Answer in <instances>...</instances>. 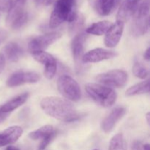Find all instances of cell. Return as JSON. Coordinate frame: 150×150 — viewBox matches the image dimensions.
<instances>
[{
	"label": "cell",
	"instance_id": "cell-30",
	"mask_svg": "<svg viewBox=\"0 0 150 150\" xmlns=\"http://www.w3.org/2000/svg\"><path fill=\"white\" fill-rule=\"evenodd\" d=\"M7 32L4 29H0V45L7 39Z\"/></svg>",
	"mask_w": 150,
	"mask_h": 150
},
{
	"label": "cell",
	"instance_id": "cell-37",
	"mask_svg": "<svg viewBox=\"0 0 150 150\" xmlns=\"http://www.w3.org/2000/svg\"><path fill=\"white\" fill-rule=\"evenodd\" d=\"M93 150H99V149H93Z\"/></svg>",
	"mask_w": 150,
	"mask_h": 150
},
{
	"label": "cell",
	"instance_id": "cell-12",
	"mask_svg": "<svg viewBox=\"0 0 150 150\" xmlns=\"http://www.w3.org/2000/svg\"><path fill=\"white\" fill-rule=\"evenodd\" d=\"M117 56L115 51H110L105 48H95L83 54L82 57V62L83 64L88 63H97L105 60L111 59Z\"/></svg>",
	"mask_w": 150,
	"mask_h": 150
},
{
	"label": "cell",
	"instance_id": "cell-9",
	"mask_svg": "<svg viewBox=\"0 0 150 150\" xmlns=\"http://www.w3.org/2000/svg\"><path fill=\"white\" fill-rule=\"evenodd\" d=\"M88 34L86 32H80L73 36L71 42V51L73 59L76 62V67L77 71L80 72L83 63L82 62V57L84 54V48Z\"/></svg>",
	"mask_w": 150,
	"mask_h": 150
},
{
	"label": "cell",
	"instance_id": "cell-22",
	"mask_svg": "<svg viewBox=\"0 0 150 150\" xmlns=\"http://www.w3.org/2000/svg\"><path fill=\"white\" fill-rule=\"evenodd\" d=\"M149 79L145 80L144 81L138 83L133 86H130L128 89L126 91L125 95L127 97L135 96V95H143V94L149 93Z\"/></svg>",
	"mask_w": 150,
	"mask_h": 150
},
{
	"label": "cell",
	"instance_id": "cell-3",
	"mask_svg": "<svg viewBox=\"0 0 150 150\" xmlns=\"http://www.w3.org/2000/svg\"><path fill=\"white\" fill-rule=\"evenodd\" d=\"M85 90L97 104L104 108L112 106L117 100L115 91L100 83H88L85 86Z\"/></svg>",
	"mask_w": 150,
	"mask_h": 150
},
{
	"label": "cell",
	"instance_id": "cell-13",
	"mask_svg": "<svg viewBox=\"0 0 150 150\" xmlns=\"http://www.w3.org/2000/svg\"><path fill=\"white\" fill-rule=\"evenodd\" d=\"M142 0H124L120 4L117 15V21L125 23L133 17Z\"/></svg>",
	"mask_w": 150,
	"mask_h": 150
},
{
	"label": "cell",
	"instance_id": "cell-14",
	"mask_svg": "<svg viewBox=\"0 0 150 150\" xmlns=\"http://www.w3.org/2000/svg\"><path fill=\"white\" fill-rule=\"evenodd\" d=\"M126 114V109L124 107L119 106L114 108L101 122V128L105 133L112 131L113 129L120 120L123 118Z\"/></svg>",
	"mask_w": 150,
	"mask_h": 150
},
{
	"label": "cell",
	"instance_id": "cell-34",
	"mask_svg": "<svg viewBox=\"0 0 150 150\" xmlns=\"http://www.w3.org/2000/svg\"><path fill=\"white\" fill-rule=\"evenodd\" d=\"M4 150H20V149L16 146H7Z\"/></svg>",
	"mask_w": 150,
	"mask_h": 150
},
{
	"label": "cell",
	"instance_id": "cell-20",
	"mask_svg": "<svg viewBox=\"0 0 150 150\" xmlns=\"http://www.w3.org/2000/svg\"><path fill=\"white\" fill-rule=\"evenodd\" d=\"M120 0H98L97 10L101 16H108L117 7Z\"/></svg>",
	"mask_w": 150,
	"mask_h": 150
},
{
	"label": "cell",
	"instance_id": "cell-4",
	"mask_svg": "<svg viewBox=\"0 0 150 150\" xmlns=\"http://www.w3.org/2000/svg\"><path fill=\"white\" fill-rule=\"evenodd\" d=\"M149 27V0H142L136 13L133 16L131 32L133 36L140 37L146 35Z\"/></svg>",
	"mask_w": 150,
	"mask_h": 150
},
{
	"label": "cell",
	"instance_id": "cell-29",
	"mask_svg": "<svg viewBox=\"0 0 150 150\" xmlns=\"http://www.w3.org/2000/svg\"><path fill=\"white\" fill-rule=\"evenodd\" d=\"M131 150H144V144L139 141H134L131 144Z\"/></svg>",
	"mask_w": 150,
	"mask_h": 150
},
{
	"label": "cell",
	"instance_id": "cell-25",
	"mask_svg": "<svg viewBox=\"0 0 150 150\" xmlns=\"http://www.w3.org/2000/svg\"><path fill=\"white\" fill-rule=\"evenodd\" d=\"M133 73L136 77L140 79H145L149 76V71L142 64L139 62H135L133 66Z\"/></svg>",
	"mask_w": 150,
	"mask_h": 150
},
{
	"label": "cell",
	"instance_id": "cell-18",
	"mask_svg": "<svg viewBox=\"0 0 150 150\" xmlns=\"http://www.w3.org/2000/svg\"><path fill=\"white\" fill-rule=\"evenodd\" d=\"M28 98H29V94L27 92L21 94V95L12 98L11 100L5 103L4 105H1L0 107V111L4 114H9V113L17 109L18 107L21 106L23 103H25L26 101L27 100Z\"/></svg>",
	"mask_w": 150,
	"mask_h": 150
},
{
	"label": "cell",
	"instance_id": "cell-8",
	"mask_svg": "<svg viewBox=\"0 0 150 150\" xmlns=\"http://www.w3.org/2000/svg\"><path fill=\"white\" fill-rule=\"evenodd\" d=\"M62 37V34L59 32L46 33L45 35L35 37L29 41L28 49L31 54L39 51H45L50 45L57 42Z\"/></svg>",
	"mask_w": 150,
	"mask_h": 150
},
{
	"label": "cell",
	"instance_id": "cell-7",
	"mask_svg": "<svg viewBox=\"0 0 150 150\" xmlns=\"http://www.w3.org/2000/svg\"><path fill=\"white\" fill-rule=\"evenodd\" d=\"M128 79L127 73L122 70H112L97 75L95 80L101 85L112 88H122Z\"/></svg>",
	"mask_w": 150,
	"mask_h": 150
},
{
	"label": "cell",
	"instance_id": "cell-15",
	"mask_svg": "<svg viewBox=\"0 0 150 150\" xmlns=\"http://www.w3.org/2000/svg\"><path fill=\"white\" fill-rule=\"evenodd\" d=\"M125 23L117 21L115 23H113L108 32L105 33L104 38V43L108 48H114L118 45L122 36L124 31Z\"/></svg>",
	"mask_w": 150,
	"mask_h": 150
},
{
	"label": "cell",
	"instance_id": "cell-24",
	"mask_svg": "<svg viewBox=\"0 0 150 150\" xmlns=\"http://www.w3.org/2000/svg\"><path fill=\"white\" fill-rule=\"evenodd\" d=\"M85 21V18L81 13H79L77 17L73 20V21L69 23L68 29H69V33L72 35H76V34L79 32H81V29L83 26Z\"/></svg>",
	"mask_w": 150,
	"mask_h": 150
},
{
	"label": "cell",
	"instance_id": "cell-32",
	"mask_svg": "<svg viewBox=\"0 0 150 150\" xmlns=\"http://www.w3.org/2000/svg\"><path fill=\"white\" fill-rule=\"evenodd\" d=\"M144 58L145 60L149 62L150 60V49L149 48H148L146 50V51L144 54Z\"/></svg>",
	"mask_w": 150,
	"mask_h": 150
},
{
	"label": "cell",
	"instance_id": "cell-2",
	"mask_svg": "<svg viewBox=\"0 0 150 150\" xmlns=\"http://www.w3.org/2000/svg\"><path fill=\"white\" fill-rule=\"evenodd\" d=\"M79 13L76 9V0H57L50 16L48 27L56 29L64 21H73Z\"/></svg>",
	"mask_w": 150,
	"mask_h": 150
},
{
	"label": "cell",
	"instance_id": "cell-35",
	"mask_svg": "<svg viewBox=\"0 0 150 150\" xmlns=\"http://www.w3.org/2000/svg\"><path fill=\"white\" fill-rule=\"evenodd\" d=\"M149 118H150V114L149 113H147L146 115V122H147V124L149 125V122H150Z\"/></svg>",
	"mask_w": 150,
	"mask_h": 150
},
{
	"label": "cell",
	"instance_id": "cell-19",
	"mask_svg": "<svg viewBox=\"0 0 150 150\" xmlns=\"http://www.w3.org/2000/svg\"><path fill=\"white\" fill-rule=\"evenodd\" d=\"M113 23L108 21H102L96 22L91 25L90 26L86 29V34L96 35V36H101L105 35L108 29H110Z\"/></svg>",
	"mask_w": 150,
	"mask_h": 150
},
{
	"label": "cell",
	"instance_id": "cell-27",
	"mask_svg": "<svg viewBox=\"0 0 150 150\" xmlns=\"http://www.w3.org/2000/svg\"><path fill=\"white\" fill-rule=\"evenodd\" d=\"M14 0H0V10L2 12H8Z\"/></svg>",
	"mask_w": 150,
	"mask_h": 150
},
{
	"label": "cell",
	"instance_id": "cell-1",
	"mask_svg": "<svg viewBox=\"0 0 150 150\" xmlns=\"http://www.w3.org/2000/svg\"><path fill=\"white\" fill-rule=\"evenodd\" d=\"M40 107L47 115L65 122L76 121L81 117L70 103L58 97H45L41 100Z\"/></svg>",
	"mask_w": 150,
	"mask_h": 150
},
{
	"label": "cell",
	"instance_id": "cell-28",
	"mask_svg": "<svg viewBox=\"0 0 150 150\" xmlns=\"http://www.w3.org/2000/svg\"><path fill=\"white\" fill-rule=\"evenodd\" d=\"M57 0H35V4L38 8L48 7L54 4Z\"/></svg>",
	"mask_w": 150,
	"mask_h": 150
},
{
	"label": "cell",
	"instance_id": "cell-23",
	"mask_svg": "<svg viewBox=\"0 0 150 150\" xmlns=\"http://www.w3.org/2000/svg\"><path fill=\"white\" fill-rule=\"evenodd\" d=\"M108 150H127V142L122 133L113 136L110 142Z\"/></svg>",
	"mask_w": 150,
	"mask_h": 150
},
{
	"label": "cell",
	"instance_id": "cell-33",
	"mask_svg": "<svg viewBox=\"0 0 150 150\" xmlns=\"http://www.w3.org/2000/svg\"><path fill=\"white\" fill-rule=\"evenodd\" d=\"M8 114H4V113H2L1 111H0V122H2L3 120H5L6 117H7Z\"/></svg>",
	"mask_w": 150,
	"mask_h": 150
},
{
	"label": "cell",
	"instance_id": "cell-10",
	"mask_svg": "<svg viewBox=\"0 0 150 150\" xmlns=\"http://www.w3.org/2000/svg\"><path fill=\"white\" fill-rule=\"evenodd\" d=\"M40 79L39 73L34 71L18 70L13 73L7 79V86L8 87H16L25 83H35Z\"/></svg>",
	"mask_w": 150,
	"mask_h": 150
},
{
	"label": "cell",
	"instance_id": "cell-26",
	"mask_svg": "<svg viewBox=\"0 0 150 150\" xmlns=\"http://www.w3.org/2000/svg\"><path fill=\"white\" fill-rule=\"evenodd\" d=\"M57 130H56L55 131L52 133V134H51L50 136H48V137L45 138L44 139L41 140L40 143V144L38 145V150L45 149V148H46L47 146H48V145L51 143V142H52V141L55 139V137L57 136Z\"/></svg>",
	"mask_w": 150,
	"mask_h": 150
},
{
	"label": "cell",
	"instance_id": "cell-36",
	"mask_svg": "<svg viewBox=\"0 0 150 150\" xmlns=\"http://www.w3.org/2000/svg\"><path fill=\"white\" fill-rule=\"evenodd\" d=\"M144 150H149V144H144Z\"/></svg>",
	"mask_w": 150,
	"mask_h": 150
},
{
	"label": "cell",
	"instance_id": "cell-16",
	"mask_svg": "<svg viewBox=\"0 0 150 150\" xmlns=\"http://www.w3.org/2000/svg\"><path fill=\"white\" fill-rule=\"evenodd\" d=\"M23 134V129L18 125L7 127L0 132V147L16 143Z\"/></svg>",
	"mask_w": 150,
	"mask_h": 150
},
{
	"label": "cell",
	"instance_id": "cell-21",
	"mask_svg": "<svg viewBox=\"0 0 150 150\" xmlns=\"http://www.w3.org/2000/svg\"><path fill=\"white\" fill-rule=\"evenodd\" d=\"M54 126L51 125H46L42 127H40L38 130L32 131L29 133V137L32 140L37 141V140H42L45 138L48 137L51 134H52L55 131Z\"/></svg>",
	"mask_w": 150,
	"mask_h": 150
},
{
	"label": "cell",
	"instance_id": "cell-31",
	"mask_svg": "<svg viewBox=\"0 0 150 150\" xmlns=\"http://www.w3.org/2000/svg\"><path fill=\"white\" fill-rule=\"evenodd\" d=\"M4 65H5V59L3 57V56L1 55V54L0 53V73L2 72V70H4Z\"/></svg>",
	"mask_w": 150,
	"mask_h": 150
},
{
	"label": "cell",
	"instance_id": "cell-6",
	"mask_svg": "<svg viewBox=\"0 0 150 150\" xmlns=\"http://www.w3.org/2000/svg\"><path fill=\"white\" fill-rule=\"evenodd\" d=\"M59 93L68 100L78 102L81 98V90L78 82L68 75H62L57 80Z\"/></svg>",
	"mask_w": 150,
	"mask_h": 150
},
{
	"label": "cell",
	"instance_id": "cell-17",
	"mask_svg": "<svg viewBox=\"0 0 150 150\" xmlns=\"http://www.w3.org/2000/svg\"><path fill=\"white\" fill-rule=\"evenodd\" d=\"M1 55L4 59L11 62H16L22 57L23 51L20 45L15 42H10L3 48Z\"/></svg>",
	"mask_w": 150,
	"mask_h": 150
},
{
	"label": "cell",
	"instance_id": "cell-11",
	"mask_svg": "<svg viewBox=\"0 0 150 150\" xmlns=\"http://www.w3.org/2000/svg\"><path fill=\"white\" fill-rule=\"evenodd\" d=\"M32 57L44 65V74L48 79H52L57 71V60L54 56L45 51H39L32 54Z\"/></svg>",
	"mask_w": 150,
	"mask_h": 150
},
{
	"label": "cell",
	"instance_id": "cell-5",
	"mask_svg": "<svg viewBox=\"0 0 150 150\" xmlns=\"http://www.w3.org/2000/svg\"><path fill=\"white\" fill-rule=\"evenodd\" d=\"M26 0H14L7 12L6 23L13 29H19L28 21L29 15L25 10Z\"/></svg>",
	"mask_w": 150,
	"mask_h": 150
}]
</instances>
